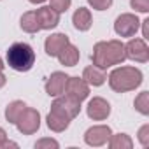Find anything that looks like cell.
<instances>
[{
    "instance_id": "obj_1",
    "label": "cell",
    "mask_w": 149,
    "mask_h": 149,
    "mask_svg": "<svg viewBox=\"0 0 149 149\" xmlns=\"http://www.w3.org/2000/svg\"><path fill=\"white\" fill-rule=\"evenodd\" d=\"M126 60L125 56V44L121 40H102L97 42L93 46V54H91V61L95 67L105 70L112 65H119Z\"/></svg>"
},
{
    "instance_id": "obj_2",
    "label": "cell",
    "mask_w": 149,
    "mask_h": 149,
    "mask_svg": "<svg viewBox=\"0 0 149 149\" xmlns=\"http://www.w3.org/2000/svg\"><path fill=\"white\" fill-rule=\"evenodd\" d=\"M142 72L135 67H118L109 76V86L116 93H126L142 84Z\"/></svg>"
},
{
    "instance_id": "obj_3",
    "label": "cell",
    "mask_w": 149,
    "mask_h": 149,
    "mask_svg": "<svg viewBox=\"0 0 149 149\" xmlns=\"http://www.w3.org/2000/svg\"><path fill=\"white\" fill-rule=\"evenodd\" d=\"M7 65L16 72H28L35 65V51L26 42H14L7 49Z\"/></svg>"
},
{
    "instance_id": "obj_4",
    "label": "cell",
    "mask_w": 149,
    "mask_h": 149,
    "mask_svg": "<svg viewBox=\"0 0 149 149\" xmlns=\"http://www.w3.org/2000/svg\"><path fill=\"white\" fill-rule=\"evenodd\" d=\"M14 125L19 130V133H23V135H33L40 128V114H39L37 109H32V107L26 105L25 111L21 112V116L18 118V121Z\"/></svg>"
},
{
    "instance_id": "obj_5",
    "label": "cell",
    "mask_w": 149,
    "mask_h": 149,
    "mask_svg": "<svg viewBox=\"0 0 149 149\" xmlns=\"http://www.w3.org/2000/svg\"><path fill=\"white\" fill-rule=\"evenodd\" d=\"M51 109L63 114L65 118H68L72 121L81 112V102L68 97V95H58V97H54V102L51 104Z\"/></svg>"
},
{
    "instance_id": "obj_6",
    "label": "cell",
    "mask_w": 149,
    "mask_h": 149,
    "mask_svg": "<svg viewBox=\"0 0 149 149\" xmlns=\"http://www.w3.org/2000/svg\"><path fill=\"white\" fill-rule=\"evenodd\" d=\"M139 26H140V21L132 13H125V14L118 16L114 21V32L119 37H133L137 33Z\"/></svg>"
},
{
    "instance_id": "obj_7",
    "label": "cell",
    "mask_w": 149,
    "mask_h": 149,
    "mask_svg": "<svg viewBox=\"0 0 149 149\" xmlns=\"http://www.w3.org/2000/svg\"><path fill=\"white\" fill-rule=\"evenodd\" d=\"M125 56L137 63H146L149 60V47L144 39H132L125 46Z\"/></svg>"
},
{
    "instance_id": "obj_8",
    "label": "cell",
    "mask_w": 149,
    "mask_h": 149,
    "mask_svg": "<svg viewBox=\"0 0 149 149\" xmlns=\"http://www.w3.org/2000/svg\"><path fill=\"white\" fill-rule=\"evenodd\" d=\"M112 135V130L111 126L107 125H97V126H91L86 130L84 133V142L91 147H100L104 144H107L109 137Z\"/></svg>"
},
{
    "instance_id": "obj_9",
    "label": "cell",
    "mask_w": 149,
    "mask_h": 149,
    "mask_svg": "<svg viewBox=\"0 0 149 149\" xmlns=\"http://www.w3.org/2000/svg\"><path fill=\"white\" fill-rule=\"evenodd\" d=\"M86 114L90 119L93 121H104L109 118L111 114V104L102 98V97H95L88 102V107H86Z\"/></svg>"
},
{
    "instance_id": "obj_10",
    "label": "cell",
    "mask_w": 149,
    "mask_h": 149,
    "mask_svg": "<svg viewBox=\"0 0 149 149\" xmlns=\"http://www.w3.org/2000/svg\"><path fill=\"white\" fill-rule=\"evenodd\" d=\"M65 93L68 97H72V98L83 102L90 95V84L83 77H68L67 84H65Z\"/></svg>"
},
{
    "instance_id": "obj_11",
    "label": "cell",
    "mask_w": 149,
    "mask_h": 149,
    "mask_svg": "<svg viewBox=\"0 0 149 149\" xmlns=\"http://www.w3.org/2000/svg\"><path fill=\"white\" fill-rule=\"evenodd\" d=\"M67 79L68 76L65 72H53L49 79L46 81V93L49 97H58V95H63L65 93V84H67Z\"/></svg>"
},
{
    "instance_id": "obj_12",
    "label": "cell",
    "mask_w": 149,
    "mask_h": 149,
    "mask_svg": "<svg viewBox=\"0 0 149 149\" xmlns=\"http://www.w3.org/2000/svg\"><path fill=\"white\" fill-rule=\"evenodd\" d=\"M35 16H37L39 25H40V30L56 28L58 23H60V13H56L51 7H40V9H37L35 11Z\"/></svg>"
},
{
    "instance_id": "obj_13",
    "label": "cell",
    "mask_w": 149,
    "mask_h": 149,
    "mask_svg": "<svg viewBox=\"0 0 149 149\" xmlns=\"http://www.w3.org/2000/svg\"><path fill=\"white\" fill-rule=\"evenodd\" d=\"M68 42H70V39H68V35H65V33H53V35H49V37L46 39V42H44L46 54L51 56V58H56V56L60 54V51H61Z\"/></svg>"
},
{
    "instance_id": "obj_14",
    "label": "cell",
    "mask_w": 149,
    "mask_h": 149,
    "mask_svg": "<svg viewBox=\"0 0 149 149\" xmlns=\"http://www.w3.org/2000/svg\"><path fill=\"white\" fill-rule=\"evenodd\" d=\"M72 23L76 26V30L79 32H88L91 28V23H93V18H91V13L90 9L86 7H79L72 16Z\"/></svg>"
},
{
    "instance_id": "obj_15",
    "label": "cell",
    "mask_w": 149,
    "mask_h": 149,
    "mask_svg": "<svg viewBox=\"0 0 149 149\" xmlns=\"http://www.w3.org/2000/svg\"><path fill=\"white\" fill-rule=\"evenodd\" d=\"M83 79L90 84V86H102L105 81H107V76H105V72L95 65H90L84 68L83 72Z\"/></svg>"
},
{
    "instance_id": "obj_16",
    "label": "cell",
    "mask_w": 149,
    "mask_h": 149,
    "mask_svg": "<svg viewBox=\"0 0 149 149\" xmlns=\"http://www.w3.org/2000/svg\"><path fill=\"white\" fill-rule=\"evenodd\" d=\"M58 60H60V63L61 65H65V67H74L77 61H79V58H81V53H79V49L74 46V44H67L61 51H60V54L56 56Z\"/></svg>"
},
{
    "instance_id": "obj_17",
    "label": "cell",
    "mask_w": 149,
    "mask_h": 149,
    "mask_svg": "<svg viewBox=\"0 0 149 149\" xmlns=\"http://www.w3.org/2000/svg\"><path fill=\"white\" fill-rule=\"evenodd\" d=\"M46 121H47L49 130H53V132H56V133L65 132V130L68 128V125H70V119H68V118H65L63 114H60V112H56V111H53V109H51V112L47 114Z\"/></svg>"
},
{
    "instance_id": "obj_18",
    "label": "cell",
    "mask_w": 149,
    "mask_h": 149,
    "mask_svg": "<svg viewBox=\"0 0 149 149\" xmlns=\"http://www.w3.org/2000/svg\"><path fill=\"white\" fill-rule=\"evenodd\" d=\"M19 25H21V28H23L26 33H37V32H40V25H39V21H37L35 11L25 13V14L21 16V19H19Z\"/></svg>"
},
{
    "instance_id": "obj_19",
    "label": "cell",
    "mask_w": 149,
    "mask_h": 149,
    "mask_svg": "<svg viewBox=\"0 0 149 149\" xmlns=\"http://www.w3.org/2000/svg\"><path fill=\"white\" fill-rule=\"evenodd\" d=\"M107 142L111 149H132L133 147V140L126 133H116V135L112 133Z\"/></svg>"
},
{
    "instance_id": "obj_20",
    "label": "cell",
    "mask_w": 149,
    "mask_h": 149,
    "mask_svg": "<svg viewBox=\"0 0 149 149\" xmlns=\"http://www.w3.org/2000/svg\"><path fill=\"white\" fill-rule=\"evenodd\" d=\"M25 107H26V104L25 102H21V100H14V102H11L7 107H6V119L9 121V123H16L18 121V118L21 116V112L25 111Z\"/></svg>"
},
{
    "instance_id": "obj_21",
    "label": "cell",
    "mask_w": 149,
    "mask_h": 149,
    "mask_svg": "<svg viewBox=\"0 0 149 149\" xmlns=\"http://www.w3.org/2000/svg\"><path fill=\"white\" fill-rule=\"evenodd\" d=\"M133 107H135L142 116H147V114H149V91L139 93V97H137L135 102H133Z\"/></svg>"
},
{
    "instance_id": "obj_22",
    "label": "cell",
    "mask_w": 149,
    "mask_h": 149,
    "mask_svg": "<svg viewBox=\"0 0 149 149\" xmlns=\"http://www.w3.org/2000/svg\"><path fill=\"white\" fill-rule=\"evenodd\" d=\"M70 4H72V0H51V9H54L56 13H67V9L70 7Z\"/></svg>"
},
{
    "instance_id": "obj_23",
    "label": "cell",
    "mask_w": 149,
    "mask_h": 149,
    "mask_svg": "<svg viewBox=\"0 0 149 149\" xmlns=\"http://www.w3.org/2000/svg\"><path fill=\"white\" fill-rule=\"evenodd\" d=\"M58 149L60 147V144L54 140V139H40V140H37L35 142V149Z\"/></svg>"
},
{
    "instance_id": "obj_24",
    "label": "cell",
    "mask_w": 149,
    "mask_h": 149,
    "mask_svg": "<svg viewBox=\"0 0 149 149\" xmlns=\"http://www.w3.org/2000/svg\"><path fill=\"white\" fill-rule=\"evenodd\" d=\"M114 0H88V4L95 9V11H107L112 6Z\"/></svg>"
},
{
    "instance_id": "obj_25",
    "label": "cell",
    "mask_w": 149,
    "mask_h": 149,
    "mask_svg": "<svg viewBox=\"0 0 149 149\" xmlns=\"http://www.w3.org/2000/svg\"><path fill=\"white\" fill-rule=\"evenodd\" d=\"M132 9H135L137 13H147L149 11V0H130Z\"/></svg>"
},
{
    "instance_id": "obj_26",
    "label": "cell",
    "mask_w": 149,
    "mask_h": 149,
    "mask_svg": "<svg viewBox=\"0 0 149 149\" xmlns=\"http://www.w3.org/2000/svg\"><path fill=\"white\" fill-rule=\"evenodd\" d=\"M139 142H140L144 147L149 146V125H144V126L139 130Z\"/></svg>"
},
{
    "instance_id": "obj_27",
    "label": "cell",
    "mask_w": 149,
    "mask_h": 149,
    "mask_svg": "<svg viewBox=\"0 0 149 149\" xmlns=\"http://www.w3.org/2000/svg\"><path fill=\"white\" fill-rule=\"evenodd\" d=\"M140 25H142V39L146 40V39H149V18L140 21Z\"/></svg>"
},
{
    "instance_id": "obj_28",
    "label": "cell",
    "mask_w": 149,
    "mask_h": 149,
    "mask_svg": "<svg viewBox=\"0 0 149 149\" xmlns=\"http://www.w3.org/2000/svg\"><path fill=\"white\" fill-rule=\"evenodd\" d=\"M6 140H7V133H6V130L0 126V149L4 147V144H6Z\"/></svg>"
},
{
    "instance_id": "obj_29",
    "label": "cell",
    "mask_w": 149,
    "mask_h": 149,
    "mask_svg": "<svg viewBox=\"0 0 149 149\" xmlns=\"http://www.w3.org/2000/svg\"><path fill=\"white\" fill-rule=\"evenodd\" d=\"M6 83H7V79H6V76H4V74H2V72H0V88H4V86H6Z\"/></svg>"
},
{
    "instance_id": "obj_30",
    "label": "cell",
    "mask_w": 149,
    "mask_h": 149,
    "mask_svg": "<svg viewBox=\"0 0 149 149\" xmlns=\"http://www.w3.org/2000/svg\"><path fill=\"white\" fill-rule=\"evenodd\" d=\"M4 147H18V144H16V142H11V140H6Z\"/></svg>"
},
{
    "instance_id": "obj_31",
    "label": "cell",
    "mask_w": 149,
    "mask_h": 149,
    "mask_svg": "<svg viewBox=\"0 0 149 149\" xmlns=\"http://www.w3.org/2000/svg\"><path fill=\"white\" fill-rule=\"evenodd\" d=\"M28 2H32V4H42V2H46V0H28Z\"/></svg>"
},
{
    "instance_id": "obj_32",
    "label": "cell",
    "mask_w": 149,
    "mask_h": 149,
    "mask_svg": "<svg viewBox=\"0 0 149 149\" xmlns=\"http://www.w3.org/2000/svg\"><path fill=\"white\" fill-rule=\"evenodd\" d=\"M4 67H6V65H4V61H2V58H0V72H2V70H4Z\"/></svg>"
}]
</instances>
